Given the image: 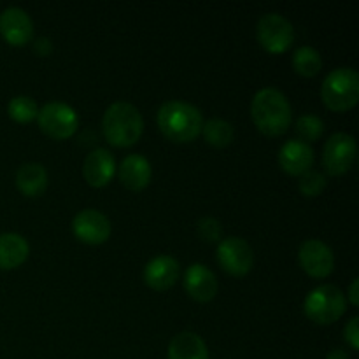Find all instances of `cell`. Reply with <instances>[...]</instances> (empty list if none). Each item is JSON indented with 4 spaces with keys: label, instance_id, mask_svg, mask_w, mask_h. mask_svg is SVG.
Listing matches in <instances>:
<instances>
[{
    "label": "cell",
    "instance_id": "cell-1",
    "mask_svg": "<svg viewBox=\"0 0 359 359\" xmlns=\"http://www.w3.org/2000/svg\"><path fill=\"white\" fill-rule=\"evenodd\" d=\"M251 116L265 135H280L290 128L291 105L277 88H262L251 102Z\"/></svg>",
    "mask_w": 359,
    "mask_h": 359
},
{
    "label": "cell",
    "instance_id": "cell-2",
    "mask_svg": "<svg viewBox=\"0 0 359 359\" xmlns=\"http://www.w3.org/2000/svg\"><path fill=\"white\" fill-rule=\"evenodd\" d=\"M158 126L170 140L189 142L200 135L203 116L196 105L182 100H168L158 109Z\"/></svg>",
    "mask_w": 359,
    "mask_h": 359
},
{
    "label": "cell",
    "instance_id": "cell-3",
    "mask_svg": "<svg viewBox=\"0 0 359 359\" xmlns=\"http://www.w3.org/2000/svg\"><path fill=\"white\" fill-rule=\"evenodd\" d=\"M102 128L112 146L128 147L142 135L144 119L139 109L130 102H114L104 112Z\"/></svg>",
    "mask_w": 359,
    "mask_h": 359
},
{
    "label": "cell",
    "instance_id": "cell-4",
    "mask_svg": "<svg viewBox=\"0 0 359 359\" xmlns=\"http://www.w3.org/2000/svg\"><path fill=\"white\" fill-rule=\"evenodd\" d=\"M321 97L332 111H347L358 104L359 76L351 67H339L325 77Z\"/></svg>",
    "mask_w": 359,
    "mask_h": 359
},
{
    "label": "cell",
    "instance_id": "cell-5",
    "mask_svg": "<svg viewBox=\"0 0 359 359\" xmlns=\"http://www.w3.org/2000/svg\"><path fill=\"white\" fill-rule=\"evenodd\" d=\"M347 300L342 291L332 284L314 287L304 300V311L318 325H332L346 312Z\"/></svg>",
    "mask_w": 359,
    "mask_h": 359
},
{
    "label": "cell",
    "instance_id": "cell-6",
    "mask_svg": "<svg viewBox=\"0 0 359 359\" xmlns=\"http://www.w3.org/2000/svg\"><path fill=\"white\" fill-rule=\"evenodd\" d=\"M37 121L42 132L53 139H67L74 135L79 125L77 112L69 104L58 100L42 105L37 112Z\"/></svg>",
    "mask_w": 359,
    "mask_h": 359
},
{
    "label": "cell",
    "instance_id": "cell-7",
    "mask_svg": "<svg viewBox=\"0 0 359 359\" xmlns=\"http://www.w3.org/2000/svg\"><path fill=\"white\" fill-rule=\"evenodd\" d=\"M258 42L269 53H284L294 41V28L286 16L279 13H269L259 18L256 27Z\"/></svg>",
    "mask_w": 359,
    "mask_h": 359
},
{
    "label": "cell",
    "instance_id": "cell-8",
    "mask_svg": "<svg viewBox=\"0 0 359 359\" xmlns=\"http://www.w3.org/2000/svg\"><path fill=\"white\" fill-rule=\"evenodd\" d=\"M217 262L224 272L235 277H242L252 269L255 252L252 248L241 237H226L217 245Z\"/></svg>",
    "mask_w": 359,
    "mask_h": 359
},
{
    "label": "cell",
    "instance_id": "cell-9",
    "mask_svg": "<svg viewBox=\"0 0 359 359\" xmlns=\"http://www.w3.org/2000/svg\"><path fill=\"white\" fill-rule=\"evenodd\" d=\"M356 160V140L346 132H337L326 140L323 163L332 175L346 174Z\"/></svg>",
    "mask_w": 359,
    "mask_h": 359
},
{
    "label": "cell",
    "instance_id": "cell-10",
    "mask_svg": "<svg viewBox=\"0 0 359 359\" xmlns=\"http://www.w3.org/2000/svg\"><path fill=\"white\" fill-rule=\"evenodd\" d=\"M298 259H300L302 269L312 277L330 276L333 272V265H335L332 248L319 238L305 241L298 251Z\"/></svg>",
    "mask_w": 359,
    "mask_h": 359
},
{
    "label": "cell",
    "instance_id": "cell-11",
    "mask_svg": "<svg viewBox=\"0 0 359 359\" xmlns=\"http://www.w3.org/2000/svg\"><path fill=\"white\" fill-rule=\"evenodd\" d=\"M72 230L77 238L88 244H102L111 235V221L97 209H84L76 214Z\"/></svg>",
    "mask_w": 359,
    "mask_h": 359
},
{
    "label": "cell",
    "instance_id": "cell-12",
    "mask_svg": "<svg viewBox=\"0 0 359 359\" xmlns=\"http://www.w3.org/2000/svg\"><path fill=\"white\" fill-rule=\"evenodd\" d=\"M0 34L9 44L23 46L34 35V21L21 7H7L0 13Z\"/></svg>",
    "mask_w": 359,
    "mask_h": 359
},
{
    "label": "cell",
    "instance_id": "cell-13",
    "mask_svg": "<svg viewBox=\"0 0 359 359\" xmlns=\"http://www.w3.org/2000/svg\"><path fill=\"white\" fill-rule=\"evenodd\" d=\"M279 163L291 175H304L314 163V151L311 144L300 139L287 140L279 151Z\"/></svg>",
    "mask_w": 359,
    "mask_h": 359
},
{
    "label": "cell",
    "instance_id": "cell-14",
    "mask_svg": "<svg viewBox=\"0 0 359 359\" xmlns=\"http://www.w3.org/2000/svg\"><path fill=\"white\" fill-rule=\"evenodd\" d=\"M116 172V160L112 156L111 151L104 149V147H97L91 151L86 156L83 165L84 179L90 182L95 188H102V186L109 184L111 179L114 177Z\"/></svg>",
    "mask_w": 359,
    "mask_h": 359
},
{
    "label": "cell",
    "instance_id": "cell-15",
    "mask_svg": "<svg viewBox=\"0 0 359 359\" xmlns=\"http://www.w3.org/2000/svg\"><path fill=\"white\" fill-rule=\"evenodd\" d=\"M184 287L198 302H209L217 293V279L210 269L202 263H193L186 269Z\"/></svg>",
    "mask_w": 359,
    "mask_h": 359
},
{
    "label": "cell",
    "instance_id": "cell-16",
    "mask_svg": "<svg viewBox=\"0 0 359 359\" xmlns=\"http://www.w3.org/2000/svg\"><path fill=\"white\" fill-rule=\"evenodd\" d=\"M179 277V262L172 256L161 255L151 259L144 269V280L153 290H168Z\"/></svg>",
    "mask_w": 359,
    "mask_h": 359
},
{
    "label": "cell",
    "instance_id": "cell-17",
    "mask_svg": "<svg viewBox=\"0 0 359 359\" xmlns=\"http://www.w3.org/2000/svg\"><path fill=\"white\" fill-rule=\"evenodd\" d=\"M151 163L142 154H126L119 165V179L130 189H142L151 181Z\"/></svg>",
    "mask_w": 359,
    "mask_h": 359
},
{
    "label": "cell",
    "instance_id": "cell-18",
    "mask_svg": "<svg viewBox=\"0 0 359 359\" xmlns=\"http://www.w3.org/2000/svg\"><path fill=\"white\" fill-rule=\"evenodd\" d=\"M168 359H209L205 342L193 332H181L170 340Z\"/></svg>",
    "mask_w": 359,
    "mask_h": 359
},
{
    "label": "cell",
    "instance_id": "cell-19",
    "mask_svg": "<svg viewBox=\"0 0 359 359\" xmlns=\"http://www.w3.org/2000/svg\"><path fill=\"white\" fill-rule=\"evenodd\" d=\"M30 245L20 233L0 235V269L11 270L20 266L28 258Z\"/></svg>",
    "mask_w": 359,
    "mask_h": 359
},
{
    "label": "cell",
    "instance_id": "cell-20",
    "mask_svg": "<svg viewBox=\"0 0 359 359\" xmlns=\"http://www.w3.org/2000/svg\"><path fill=\"white\" fill-rule=\"evenodd\" d=\"M16 186L23 195L39 196L46 188H48V172L44 165L37 161L23 163L18 168Z\"/></svg>",
    "mask_w": 359,
    "mask_h": 359
},
{
    "label": "cell",
    "instance_id": "cell-21",
    "mask_svg": "<svg viewBox=\"0 0 359 359\" xmlns=\"http://www.w3.org/2000/svg\"><path fill=\"white\" fill-rule=\"evenodd\" d=\"M202 133L209 144L216 147H224L233 140L235 130L231 123H228L226 119L210 118L203 123Z\"/></svg>",
    "mask_w": 359,
    "mask_h": 359
},
{
    "label": "cell",
    "instance_id": "cell-22",
    "mask_svg": "<svg viewBox=\"0 0 359 359\" xmlns=\"http://www.w3.org/2000/svg\"><path fill=\"white\" fill-rule=\"evenodd\" d=\"M323 60L318 49L312 46H300L297 51L293 53V69L297 70L300 76L312 77L321 70Z\"/></svg>",
    "mask_w": 359,
    "mask_h": 359
},
{
    "label": "cell",
    "instance_id": "cell-23",
    "mask_svg": "<svg viewBox=\"0 0 359 359\" xmlns=\"http://www.w3.org/2000/svg\"><path fill=\"white\" fill-rule=\"evenodd\" d=\"M7 112H9L14 121L28 123L37 118V102L28 97V95H18V97L11 98L9 105H7Z\"/></svg>",
    "mask_w": 359,
    "mask_h": 359
},
{
    "label": "cell",
    "instance_id": "cell-24",
    "mask_svg": "<svg viewBox=\"0 0 359 359\" xmlns=\"http://www.w3.org/2000/svg\"><path fill=\"white\" fill-rule=\"evenodd\" d=\"M325 132V123L319 116L314 114H304L298 118L297 121V133L302 137L300 140L304 142H312V140H318L319 137Z\"/></svg>",
    "mask_w": 359,
    "mask_h": 359
},
{
    "label": "cell",
    "instance_id": "cell-25",
    "mask_svg": "<svg viewBox=\"0 0 359 359\" xmlns=\"http://www.w3.org/2000/svg\"><path fill=\"white\" fill-rule=\"evenodd\" d=\"M326 179L321 172L318 170H307L302 175L300 182H298V188L304 193L305 196H316L325 189Z\"/></svg>",
    "mask_w": 359,
    "mask_h": 359
},
{
    "label": "cell",
    "instance_id": "cell-26",
    "mask_svg": "<svg viewBox=\"0 0 359 359\" xmlns=\"http://www.w3.org/2000/svg\"><path fill=\"white\" fill-rule=\"evenodd\" d=\"M196 231H198V237L207 242H217L221 238V235H223V228H221L219 221L209 216L198 219Z\"/></svg>",
    "mask_w": 359,
    "mask_h": 359
},
{
    "label": "cell",
    "instance_id": "cell-27",
    "mask_svg": "<svg viewBox=\"0 0 359 359\" xmlns=\"http://www.w3.org/2000/svg\"><path fill=\"white\" fill-rule=\"evenodd\" d=\"M358 323L359 319L358 318H353L349 321V325L346 326V330H344V337H346V340L349 342V346L353 347L354 351L359 349V330H358Z\"/></svg>",
    "mask_w": 359,
    "mask_h": 359
},
{
    "label": "cell",
    "instance_id": "cell-28",
    "mask_svg": "<svg viewBox=\"0 0 359 359\" xmlns=\"http://www.w3.org/2000/svg\"><path fill=\"white\" fill-rule=\"evenodd\" d=\"M34 49H35V51H37L41 56L49 55V53H51V49H53L51 39H48V37H37V39H35V42H34Z\"/></svg>",
    "mask_w": 359,
    "mask_h": 359
},
{
    "label": "cell",
    "instance_id": "cell-29",
    "mask_svg": "<svg viewBox=\"0 0 359 359\" xmlns=\"http://www.w3.org/2000/svg\"><path fill=\"white\" fill-rule=\"evenodd\" d=\"M326 359H349V354H347L344 349H333L330 351Z\"/></svg>",
    "mask_w": 359,
    "mask_h": 359
},
{
    "label": "cell",
    "instance_id": "cell-30",
    "mask_svg": "<svg viewBox=\"0 0 359 359\" xmlns=\"http://www.w3.org/2000/svg\"><path fill=\"white\" fill-rule=\"evenodd\" d=\"M349 298H351V304L353 305H358V279L353 280V284H351L349 287Z\"/></svg>",
    "mask_w": 359,
    "mask_h": 359
}]
</instances>
